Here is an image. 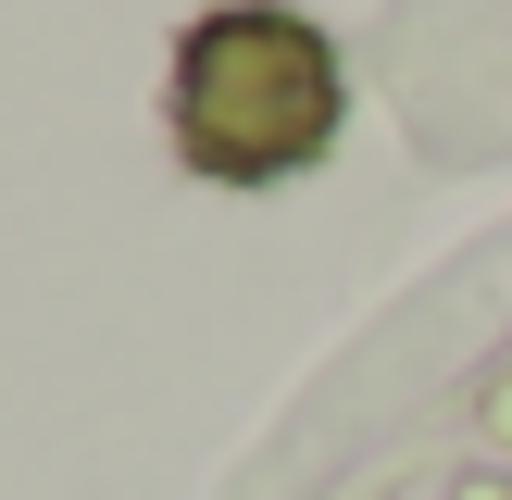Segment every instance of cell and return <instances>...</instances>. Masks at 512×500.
Returning <instances> with one entry per match:
<instances>
[{
    "instance_id": "6da1fadb",
    "label": "cell",
    "mask_w": 512,
    "mask_h": 500,
    "mask_svg": "<svg viewBox=\"0 0 512 500\" xmlns=\"http://www.w3.org/2000/svg\"><path fill=\"white\" fill-rule=\"evenodd\" d=\"M175 163L213 188H275V175L325 163L350 88H338V38L288 0H225L175 38Z\"/></svg>"
}]
</instances>
